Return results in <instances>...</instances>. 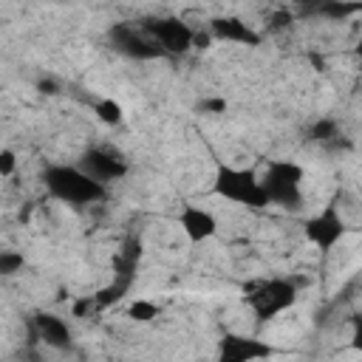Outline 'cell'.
Returning <instances> with one entry per match:
<instances>
[{
    "label": "cell",
    "instance_id": "obj_1",
    "mask_svg": "<svg viewBox=\"0 0 362 362\" xmlns=\"http://www.w3.org/2000/svg\"><path fill=\"white\" fill-rule=\"evenodd\" d=\"M42 184L45 192L62 204L71 206H88L99 204L107 195V187L90 178L79 164H51L42 170Z\"/></svg>",
    "mask_w": 362,
    "mask_h": 362
},
{
    "label": "cell",
    "instance_id": "obj_2",
    "mask_svg": "<svg viewBox=\"0 0 362 362\" xmlns=\"http://www.w3.org/2000/svg\"><path fill=\"white\" fill-rule=\"evenodd\" d=\"M212 192L223 201H232L238 206L249 209H263L269 206V198L263 192V181L255 170L246 167H232V164H218L215 178H212Z\"/></svg>",
    "mask_w": 362,
    "mask_h": 362
},
{
    "label": "cell",
    "instance_id": "obj_3",
    "mask_svg": "<svg viewBox=\"0 0 362 362\" xmlns=\"http://www.w3.org/2000/svg\"><path fill=\"white\" fill-rule=\"evenodd\" d=\"M269 206H280L286 212H297L305 204L303 192V167L294 161H272L260 175Z\"/></svg>",
    "mask_w": 362,
    "mask_h": 362
},
{
    "label": "cell",
    "instance_id": "obj_4",
    "mask_svg": "<svg viewBox=\"0 0 362 362\" xmlns=\"http://www.w3.org/2000/svg\"><path fill=\"white\" fill-rule=\"evenodd\" d=\"M297 283L288 277H272L263 283H255L252 288H246V305L252 308V314L257 317V322H269L280 314H286L294 303H297Z\"/></svg>",
    "mask_w": 362,
    "mask_h": 362
},
{
    "label": "cell",
    "instance_id": "obj_5",
    "mask_svg": "<svg viewBox=\"0 0 362 362\" xmlns=\"http://www.w3.org/2000/svg\"><path fill=\"white\" fill-rule=\"evenodd\" d=\"M337 201H339V195H334L317 215L305 218V223H303L305 240H308L311 246H317L322 255H328V252L348 235V223H345V218H342Z\"/></svg>",
    "mask_w": 362,
    "mask_h": 362
},
{
    "label": "cell",
    "instance_id": "obj_6",
    "mask_svg": "<svg viewBox=\"0 0 362 362\" xmlns=\"http://www.w3.org/2000/svg\"><path fill=\"white\" fill-rule=\"evenodd\" d=\"M141 28L164 51V57H181L195 48V31L178 17H150L141 23Z\"/></svg>",
    "mask_w": 362,
    "mask_h": 362
},
{
    "label": "cell",
    "instance_id": "obj_7",
    "mask_svg": "<svg viewBox=\"0 0 362 362\" xmlns=\"http://www.w3.org/2000/svg\"><path fill=\"white\" fill-rule=\"evenodd\" d=\"M107 40H110V48L127 59H161L164 57V51L144 34V28H136L127 23H116L107 31Z\"/></svg>",
    "mask_w": 362,
    "mask_h": 362
},
{
    "label": "cell",
    "instance_id": "obj_8",
    "mask_svg": "<svg viewBox=\"0 0 362 362\" xmlns=\"http://www.w3.org/2000/svg\"><path fill=\"white\" fill-rule=\"evenodd\" d=\"M274 345L249 334H223L218 339V362H263L274 356Z\"/></svg>",
    "mask_w": 362,
    "mask_h": 362
},
{
    "label": "cell",
    "instance_id": "obj_9",
    "mask_svg": "<svg viewBox=\"0 0 362 362\" xmlns=\"http://www.w3.org/2000/svg\"><path fill=\"white\" fill-rule=\"evenodd\" d=\"M79 167L90 178H96L99 184H105V187L110 181H119V178L127 175V161L116 150H107V147H90V150H85L82 158H79Z\"/></svg>",
    "mask_w": 362,
    "mask_h": 362
},
{
    "label": "cell",
    "instance_id": "obj_10",
    "mask_svg": "<svg viewBox=\"0 0 362 362\" xmlns=\"http://www.w3.org/2000/svg\"><path fill=\"white\" fill-rule=\"evenodd\" d=\"M31 334L37 342H42L45 348H54V351H68L74 345V334H71L68 322L54 311H37L31 317Z\"/></svg>",
    "mask_w": 362,
    "mask_h": 362
},
{
    "label": "cell",
    "instance_id": "obj_11",
    "mask_svg": "<svg viewBox=\"0 0 362 362\" xmlns=\"http://www.w3.org/2000/svg\"><path fill=\"white\" fill-rule=\"evenodd\" d=\"M206 31H209L212 40H221V42H238V45H260V42H263L260 31H255L246 20L232 17V14H226V17H212Z\"/></svg>",
    "mask_w": 362,
    "mask_h": 362
},
{
    "label": "cell",
    "instance_id": "obj_12",
    "mask_svg": "<svg viewBox=\"0 0 362 362\" xmlns=\"http://www.w3.org/2000/svg\"><path fill=\"white\" fill-rule=\"evenodd\" d=\"M178 223H181V232L187 235V240H192V243H204V240L215 238V232H218V218L209 209L195 206V204H187L181 209Z\"/></svg>",
    "mask_w": 362,
    "mask_h": 362
},
{
    "label": "cell",
    "instance_id": "obj_13",
    "mask_svg": "<svg viewBox=\"0 0 362 362\" xmlns=\"http://www.w3.org/2000/svg\"><path fill=\"white\" fill-rule=\"evenodd\" d=\"M311 11L314 14H320V17H328V20H348V17H354V14H359L362 11V3H342V0H325V3H314L311 6Z\"/></svg>",
    "mask_w": 362,
    "mask_h": 362
},
{
    "label": "cell",
    "instance_id": "obj_14",
    "mask_svg": "<svg viewBox=\"0 0 362 362\" xmlns=\"http://www.w3.org/2000/svg\"><path fill=\"white\" fill-rule=\"evenodd\" d=\"M93 113H96L99 122H105V124H110V127L122 124V119H124L122 105L113 102V99H99V102H93Z\"/></svg>",
    "mask_w": 362,
    "mask_h": 362
},
{
    "label": "cell",
    "instance_id": "obj_15",
    "mask_svg": "<svg viewBox=\"0 0 362 362\" xmlns=\"http://www.w3.org/2000/svg\"><path fill=\"white\" fill-rule=\"evenodd\" d=\"M308 136H311L314 141H331V139L339 136V130H337V122H334V119H317V122L308 127Z\"/></svg>",
    "mask_w": 362,
    "mask_h": 362
},
{
    "label": "cell",
    "instance_id": "obj_16",
    "mask_svg": "<svg viewBox=\"0 0 362 362\" xmlns=\"http://www.w3.org/2000/svg\"><path fill=\"white\" fill-rule=\"evenodd\" d=\"M127 314H130V320H136V322H150V320H156V317L161 314V308H158L156 303H150V300H136Z\"/></svg>",
    "mask_w": 362,
    "mask_h": 362
},
{
    "label": "cell",
    "instance_id": "obj_17",
    "mask_svg": "<svg viewBox=\"0 0 362 362\" xmlns=\"http://www.w3.org/2000/svg\"><path fill=\"white\" fill-rule=\"evenodd\" d=\"M23 255L20 252H11V249H3L0 252V274H6V277H11V274H17V272H23Z\"/></svg>",
    "mask_w": 362,
    "mask_h": 362
},
{
    "label": "cell",
    "instance_id": "obj_18",
    "mask_svg": "<svg viewBox=\"0 0 362 362\" xmlns=\"http://www.w3.org/2000/svg\"><path fill=\"white\" fill-rule=\"evenodd\" d=\"M14 170H17V156H14V150H0V175L3 178H11L14 175Z\"/></svg>",
    "mask_w": 362,
    "mask_h": 362
},
{
    "label": "cell",
    "instance_id": "obj_19",
    "mask_svg": "<svg viewBox=\"0 0 362 362\" xmlns=\"http://www.w3.org/2000/svg\"><path fill=\"white\" fill-rule=\"evenodd\" d=\"M351 348H354L356 354H362V322H359V320H354V331H351Z\"/></svg>",
    "mask_w": 362,
    "mask_h": 362
},
{
    "label": "cell",
    "instance_id": "obj_20",
    "mask_svg": "<svg viewBox=\"0 0 362 362\" xmlns=\"http://www.w3.org/2000/svg\"><path fill=\"white\" fill-rule=\"evenodd\" d=\"M201 110L221 113V110H226V102H223V99H206V102H201Z\"/></svg>",
    "mask_w": 362,
    "mask_h": 362
},
{
    "label": "cell",
    "instance_id": "obj_21",
    "mask_svg": "<svg viewBox=\"0 0 362 362\" xmlns=\"http://www.w3.org/2000/svg\"><path fill=\"white\" fill-rule=\"evenodd\" d=\"M288 20H291V14H288V11H280V14H274L269 23H274V28H283Z\"/></svg>",
    "mask_w": 362,
    "mask_h": 362
},
{
    "label": "cell",
    "instance_id": "obj_22",
    "mask_svg": "<svg viewBox=\"0 0 362 362\" xmlns=\"http://www.w3.org/2000/svg\"><path fill=\"white\" fill-rule=\"evenodd\" d=\"M354 57H356V62H359V71H362V40L356 42V48H354Z\"/></svg>",
    "mask_w": 362,
    "mask_h": 362
},
{
    "label": "cell",
    "instance_id": "obj_23",
    "mask_svg": "<svg viewBox=\"0 0 362 362\" xmlns=\"http://www.w3.org/2000/svg\"><path fill=\"white\" fill-rule=\"evenodd\" d=\"M354 320H359V322H362V311H359V314H356V317H354Z\"/></svg>",
    "mask_w": 362,
    "mask_h": 362
}]
</instances>
